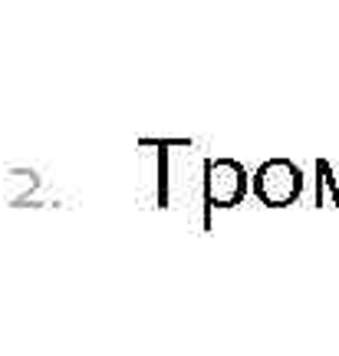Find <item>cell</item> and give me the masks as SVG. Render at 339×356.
Masks as SVG:
<instances>
[{"mask_svg":"<svg viewBox=\"0 0 339 356\" xmlns=\"http://www.w3.org/2000/svg\"><path fill=\"white\" fill-rule=\"evenodd\" d=\"M247 195V172L234 159L204 162V208H234Z\"/></svg>","mask_w":339,"mask_h":356,"instance_id":"1","label":"cell"},{"mask_svg":"<svg viewBox=\"0 0 339 356\" xmlns=\"http://www.w3.org/2000/svg\"><path fill=\"white\" fill-rule=\"evenodd\" d=\"M254 191L257 198L270 208H283V204H293L303 191V175L300 168L287 162V159H270L257 168L254 175Z\"/></svg>","mask_w":339,"mask_h":356,"instance_id":"2","label":"cell"}]
</instances>
